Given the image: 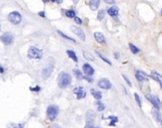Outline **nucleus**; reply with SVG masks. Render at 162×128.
<instances>
[{"mask_svg":"<svg viewBox=\"0 0 162 128\" xmlns=\"http://www.w3.org/2000/svg\"><path fill=\"white\" fill-rule=\"evenodd\" d=\"M99 4H100V2H99L98 0H93V1L90 2V8H91V10H93V11H95V10L98 9Z\"/></svg>","mask_w":162,"mask_h":128,"instance_id":"6ab92c4d","label":"nucleus"},{"mask_svg":"<svg viewBox=\"0 0 162 128\" xmlns=\"http://www.w3.org/2000/svg\"><path fill=\"white\" fill-rule=\"evenodd\" d=\"M161 14H162V10H161Z\"/></svg>","mask_w":162,"mask_h":128,"instance_id":"a19ab883","label":"nucleus"},{"mask_svg":"<svg viewBox=\"0 0 162 128\" xmlns=\"http://www.w3.org/2000/svg\"><path fill=\"white\" fill-rule=\"evenodd\" d=\"M105 2H106L107 4H115V1H111V0H106Z\"/></svg>","mask_w":162,"mask_h":128,"instance_id":"473e14b6","label":"nucleus"},{"mask_svg":"<svg viewBox=\"0 0 162 128\" xmlns=\"http://www.w3.org/2000/svg\"><path fill=\"white\" fill-rule=\"evenodd\" d=\"M134 98H136V100H137V104L139 105V107H141V99H140V98H139V96H138V94H137V93H134Z\"/></svg>","mask_w":162,"mask_h":128,"instance_id":"c85d7f7f","label":"nucleus"},{"mask_svg":"<svg viewBox=\"0 0 162 128\" xmlns=\"http://www.w3.org/2000/svg\"><path fill=\"white\" fill-rule=\"evenodd\" d=\"M105 14H106V12H105V10H100L97 13V19L98 20H102L104 16H105Z\"/></svg>","mask_w":162,"mask_h":128,"instance_id":"5701e85b","label":"nucleus"},{"mask_svg":"<svg viewBox=\"0 0 162 128\" xmlns=\"http://www.w3.org/2000/svg\"><path fill=\"white\" fill-rule=\"evenodd\" d=\"M73 73H74V75H75V77H76L77 79H83L84 78V76H83V74L81 73L80 70H78V69H73Z\"/></svg>","mask_w":162,"mask_h":128,"instance_id":"412c9836","label":"nucleus"},{"mask_svg":"<svg viewBox=\"0 0 162 128\" xmlns=\"http://www.w3.org/2000/svg\"><path fill=\"white\" fill-rule=\"evenodd\" d=\"M108 14L109 15H111V16H116L117 14H118V12H119V10H118V7H116V6H113L111 8L108 9Z\"/></svg>","mask_w":162,"mask_h":128,"instance_id":"ddd939ff","label":"nucleus"},{"mask_svg":"<svg viewBox=\"0 0 162 128\" xmlns=\"http://www.w3.org/2000/svg\"><path fill=\"white\" fill-rule=\"evenodd\" d=\"M30 89H31V91H35V92H38V91H40V87H39V86H36V87H34V88H32V87H31Z\"/></svg>","mask_w":162,"mask_h":128,"instance_id":"7c9ffc66","label":"nucleus"},{"mask_svg":"<svg viewBox=\"0 0 162 128\" xmlns=\"http://www.w3.org/2000/svg\"><path fill=\"white\" fill-rule=\"evenodd\" d=\"M122 77H123V78L124 79H125V80H126V82H127V83H128L129 85L130 86H132V83H131V81L129 80L128 78H127V77H125V76H122Z\"/></svg>","mask_w":162,"mask_h":128,"instance_id":"2f4dec72","label":"nucleus"},{"mask_svg":"<svg viewBox=\"0 0 162 128\" xmlns=\"http://www.w3.org/2000/svg\"><path fill=\"white\" fill-rule=\"evenodd\" d=\"M73 93L76 95V98L78 99L84 98L86 97V91L82 87H76L73 89Z\"/></svg>","mask_w":162,"mask_h":128,"instance_id":"1a4fd4ad","label":"nucleus"},{"mask_svg":"<svg viewBox=\"0 0 162 128\" xmlns=\"http://www.w3.org/2000/svg\"><path fill=\"white\" fill-rule=\"evenodd\" d=\"M4 72V69L2 68V67H1V66H0V73H1V74H2V73Z\"/></svg>","mask_w":162,"mask_h":128,"instance_id":"4c0bfd02","label":"nucleus"},{"mask_svg":"<svg viewBox=\"0 0 162 128\" xmlns=\"http://www.w3.org/2000/svg\"><path fill=\"white\" fill-rule=\"evenodd\" d=\"M94 35V38H95V40H96L97 42H99V43H106V39H105L104 35H103L101 33L95 32Z\"/></svg>","mask_w":162,"mask_h":128,"instance_id":"4468645a","label":"nucleus"},{"mask_svg":"<svg viewBox=\"0 0 162 128\" xmlns=\"http://www.w3.org/2000/svg\"><path fill=\"white\" fill-rule=\"evenodd\" d=\"M94 128H98V127H94Z\"/></svg>","mask_w":162,"mask_h":128,"instance_id":"37998d69","label":"nucleus"},{"mask_svg":"<svg viewBox=\"0 0 162 128\" xmlns=\"http://www.w3.org/2000/svg\"><path fill=\"white\" fill-rule=\"evenodd\" d=\"M151 77L154 78V80H156L157 82H159V84L161 86V89H162V76L160 74H158L157 72H155V71H153V72L151 73Z\"/></svg>","mask_w":162,"mask_h":128,"instance_id":"f8f14e48","label":"nucleus"},{"mask_svg":"<svg viewBox=\"0 0 162 128\" xmlns=\"http://www.w3.org/2000/svg\"><path fill=\"white\" fill-rule=\"evenodd\" d=\"M129 47H130V49H131V51H132V54H137V53L139 52V49L137 47H136V46H134L133 44H132V43H130Z\"/></svg>","mask_w":162,"mask_h":128,"instance_id":"a878e982","label":"nucleus"},{"mask_svg":"<svg viewBox=\"0 0 162 128\" xmlns=\"http://www.w3.org/2000/svg\"><path fill=\"white\" fill-rule=\"evenodd\" d=\"M43 56V52L35 46L30 47L28 51V57L31 59H40Z\"/></svg>","mask_w":162,"mask_h":128,"instance_id":"f03ea898","label":"nucleus"},{"mask_svg":"<svg viewBox=\"0 0 162 128\" xmlns=\"http://www.w3.org/2000/svg\"><path fill=\"white\" fill-rule=\"evenodd\" d=\"M53 71V65H49L46 68L43 69L42 71V77L43 78H48L51 75V73Z\"/></svg>","mask_w":162,"mask_h":128,"instance_id":"9d476101","label":"nucleus"},{"mask_svg":"<svg viewBox=\"0 0 162 128\" xmlns=\"http://www.w3.org/2000/svg\"><path fill=\"white\" fill-rule=\"evenodd\" d=\"M13 128H16V127H13Z\"/></svg>","mask_w":162,"mask_h":128,"instance_id":"79ce46f5","label":"nucleus"},{"mask_svg":"<svg viewBox=\"0 0 162 128\" xmlns=\"http://www.w3.org/2000/svg\"><path fill=\"white\" fill-rule=\"evenodd\" d=\"M71 31H72L74 34H76L81 40H85L86 38L85 34H84V32L81 30L80 28H77L75 26H72V27H71Z\"/></svg>","mask_w":162,"mask_h":128,"instance_id":"0eeeda50","label":"nucleus"},{"mask_svg":"<svg viewBox=\"0 0 162 128\" xmlns=\"http://www.w3.org/2000/svg\"><path fill=\"white\" fill-rule=\"evenodd\" d=\"M57 82L60 88H67L72 82V77L67 73L61 72L57 77Z\"/></svg>","mask_w":162,"mask_h":128,"instance_id":"f257e3e1","label":"nucleus"},{"mask_svg":"<svg viewBox=\"0 0 162 128\" xmlns=\"http://www.w3.org/2000/svg\"><path fill=\"white\" fill-rule=\"evenodd\" d=\"M93 112L94 111H92V110H89V111L87 112V115H86L87 124H93V121H94V114Z\"/></svg>","mask_w":162,"mask_h":128,"instance_id":"2eb2a0df","label":"nucleus"},{"mask_svg":"<svg viewBox=\"0 0 162 128\" xmlns=\"http://www.w3.org/2000/svg\"><path fill=\"white\" fill-rule=\"evenodd\" d=\"M146 98L154 105V107L156 110H159V109H160V100H159L158 97L153 96V95H146Z\"/></svg>","mask_w":162,"mask_h":128,"instance_id":"39448f33","label":"nucleus"},{"mask_svg":"<svg viewBox=\"0 0 162 128\" xmlns=\"http://www.w3.org/2000/svg\"><path fill=\"white\" fill-rule=\"evenodd\" d=\"M136 78H137L138 81L142 82V81H144L146 78H147V76L142 72H137L136 73Z\"/></svg>","mask_w":162,"mask_h":128,"instance_id":"a211bd4d","label":"nucleus"},{"mask_svg":"<svg viewBox=\"0 0 162 128\" xmlns=\"http://www.w3.org/2000/svg\"><path fill=\"white\" fill-rule=\"evenodd\" d=\"M58 107L56 105H50L47 109V117L50 120H53L58 115Z\"/></svg>","mask_w":162,"mask_h":128,"instance_id":"7ed1b4c3","label":"nucleus"},{"mask_svg":"<svg viewBox=\"0 0 162 128\" xmlns=\"http://www.w3.org/2000/svg\"><path fill=\"white\" fill-rule=\"evenodd\" d=\"M85 128H94V127L93 126V124H87Z\"/></svg>","mask_w":162,"mask_h":128,"instance_id":"f704fd0d","label":"nucleus"},{"mask_svg":"<svg viewBox=\"0 0 162 128\" xmlns=\"http://www.w3.org/2000/svg\"><path fill=\"white\" fill-rule=\"evenodd\" d=\"M85 78L87 79V80H88V82H93V79H92L91 77H87V76H86Z\"/></svg>","mask_w":162,"mask_h":128,"instance_id":"72a5a7b5","label":"nucleus"},{"mask_svg":"<svg viewBox=\"0 0 162 128\" xmlns=\"http://www.w3.org/2000/svg\"><path fill=\"white\" fill-rule=\"evenodd\" d=\"M83 71H84V73L86 74V76H87V77L93 76V75H94V68H93V67L88 63L83 64Z\"/></svg>","mask_w":162,"mask_h":128,"instance_id":"9b49d317","label":"nucleus"},{"mask_svg":"<svg viewBox=\"0 0 162 128\" xmlns=\"http://www.w3.org/2000/svg\"><path fill=\"white\" fill-rule=\"evenodd\" d=\"M8 18L10 22H12L13 24H19L21 22L22 16L18 12H13L8 15Z\"/></svg>","mask_w":162,"mask_h":128,"instance_id":"20e7f679","label":"nucleus"},{"mask_svg":"<svg viewBox=\"0 0 162 128\" xmlns=\"http://www.w3.org/2000/svg\"><path fill=\"white\" fill-rule=\"evenodd\" d=\"M39 15H40V16H42V17H44V16H45V13H44V12H40V13H39Z\"/></svg>","mask_w":162,"mask_h":128,"instance_id":"e433bc0d","label":"nucleus"},{"mask_svg":"<svg viewBox=\"0 0 162 128\" xmlns=\"http://www.w3.org/2000/svg\"><path fill=\"white\" fill-rule=\"evenodd\" d=\"M153 116H154V120H155L156 121H157V122H159V123L162 125V118H161V115H160V113L158 112V110L154 109V111H153Z\"/></svg>","mask_w":162,"mask_h":128,"instance_id":"f3484780","label":"nucleus"},{"mask_svg":"<svg viewBox=\"0 0 162 128\" xmlns=\"http://www.w3.org/2000/svg\"><path fill=\"white\" fill-rule=\"evenodd\" d=\"M0 29H1V24H0Z\"/></svg>","mask_w":162,"mask_h":128,"instance_id":"ea45409f","label":"nucleus"},{"mask_svg":"<svg viewBox=\"0 0 162 128\" xmlns=\"http://www.w3.org/2000/svg\"><path fill=\"white\" fill-rule=\"evenodd\" d=\"M1 41L5 44H7V45H10V44H12L13 41V35L11 33H5L1 35Z\"/></svg>","mask_w":162,"mask_h":128,"instance_id":"423d86ee","label":"nucleus"},{"mask_svg":"<svg viewBox=\"0 0 162 128\" xmlns=\"http://www.w3.org/2000/svg\"><path fill=\"white\" fill-rule=\"evenodd\" d=\"M66 15L70 17V18H73V17L75 18V12L73 10H69V11L66 12Z\"/></svg>","mask_w":162,"mask_h":128,"instance_id":"393cba45","label":"nucleus"},{"mask_svg":"<svg viewBox=\"0 0 162 128\" xmlns=\"http://www.w3.org/2000/svg\"><path fill=\"white\" fill-rule=\"evenodd\" d=\"M96 54H97V56H99V57H100V58H101V59H102L103 61H105V62H106V63H108L109 65H112V62H111V61L108 59V58H106L105 56H103L102 54H100V53H99V52H97V51H96Z\"/></svg>","mask_w":162,"mask_h":128,"instance_id":"b1692460","label":"nucleus"},{"mask_svg":"<svg viewBox=\"0 0 162 128\" xmlns=\"http://www.w3.org/2000/svg\"><path fill=\"white\" fill-rule=\"evenodd\" d=\"M83 56H84V57H85L86 59H88V60H94V56H93V55H91V54L88 53V52H84V53H83Z\"/></svg>","mask_w":162,"mask_h":128,"instance_id":"bb28decb","label":"nucleus"},{"mask_svg":"<svg viewBox=\"0 0 162 128\" xmlns=\"http://www.w3.org/2000/svg\"><path fill=\"white\" fill-rule=\"evenodd\" d=\"M57 33H58V34H59L60 35L62 36V37H64V38L68 39V40H71V41H73V42H75V40H74V39L72 38V37H70V36H68V35H67V34H65L64 33H62V32H60V31H58Z\"/></svg>","mask_w":162,"mask_h":128,"instance_id":"cd10ccee","label":"nucleus"},{"mask_svg":"<svg viewBox=\"0 0 162 128\" xmlns=\"http://www.w3.org/2000/svg\"><path fill=\"white\" fill-rule=\"evenodd\" d=\"M91 93L93 95V97H94L95 99H97V100L101 99V98H102V94H101L100 91H98V90H95L94 89V88H92V89H91Z\"/></svg>","mask_w":162,"mask_h":128,"instance_id":"dca6fc26","label":"nucleus"},{"mask_svg":"<svg viewBox=\"0 0 162 128\" xmlns=\"http://www.w3.org/2000/svg\"><path fill=\"white\" fill-rule=\"evenodd\" d=\"M51 128H60V126L58 125V124H55V125H52V126H51Z\"/></svg>","mask_w":162,"mask_h":128,"instance_id":"c9c22d12","label":"nucleus"},{"mask_svg":"<svg viewBox=\"0 0 162 128\" xmlns=\"http://www.w3.org/2000/svg\"><path fill=\"white\" fill-rule=\"evenodd\" d=\"M95 106H96L98 111H103L105 109V104L102 103L101 101H96L95 102Z\"/></svg>","mask_w":162,"mask_h":128,"instance_id":"4be33fe9","label":"nucleus"},{"mask_svg":"<svg viewBox=\"0 0 162 128\" xmlns=\"http://www.w3.org/2000/svg\"><path fill=\"white\" fill-rule=\"evenodd\" d=\"M74 21L76 22L78 25H81V24H82V21H81V19L79 17H75V18H74Z\"/></svg>","mask_w":162,"mask_h":128,"instance_id":"c756f323","label":"nucleus"},{"mask_svg":"<svg viewBox=\"0 0 162 128\" xmlns=\"http://www.w3.org/2000/svg\"><path fill=\"white\" fill-rule=\"evenodd\" d=\"M67 54H68V56H70V58H72L73 61H75V62H78V58H77L76 55H75V53L72 50H67Z\"/></svg>","mask_w":162,"mask_h":128,"instance_id":"aec40b11","label":"nucleus"},{"mask_svg":"<svg viewBox=\"0 0 162 128\" xmlns=\"http://www.w3.org/2000/svg\"><path fill=\"white\" fill-rule=\"evenodd\" d=\"M97 85H98V87H100L101 89L108 90L112 87V83L109 79H107V78H102V79L99 80Z\"/></svg>","mask_w":162,"mask_h":128,"instance_id":"6e6552de","label":"nucleus"},{"mask_svg":"<svg viewBox=\"0 0 162 128\" xmlns=\"http://www.w3.org/2000/svg\"><path fill=\"white\" fill-rule=\"evenodd\" d=\"M118 56H119V55H118V54H115V57L118 58Z\"/></svg>","mask_w":162,"mask_h":128,"instance_id":"58836bf2","label":"nucleus"}]
</instances>
